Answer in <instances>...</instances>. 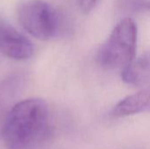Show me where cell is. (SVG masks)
<instances>
[{
  "instance_id": "obj_1",
  "label": "cell",
  "mask_w": 150,
  "mask_h": 149,
  "mask_svg": "<svg viewBox=\"0 0 150 149\" xmlns=\"http://www.w3.org/2000/svg\"><path fill=\"white\" fill-rule=\"evenodd\" d=\"M48 109L45 101L29 98L16 103L9 113L3 130L8 149L32 148L46 133Z\"/></svg>"
},
{
  "instance_id": "obj_2",
  "label": "cell",
  "mask_w": 150,
  "mask_h": 149,
  "mask_svg": "<svg viewBox=\"0 0 150 149\" xmlns=\"http://www.w3.org/2000/svg\"><path fill=\"white\" fill-rule=\"evenodd\" d=\"M137 37L135 22L130 18L121 19L100 47L97 54L98 62L106 69H120L122 72L134 61Z\"/></svg>"
},
{
  "instance_id": "obj_3",
  "label": "cell",
  "mask_w": 150,
  "mask_h": 149,
  "mask_svg": "<svg viewBox=\"0 0 150 149\" xmlns=\"http://www.w3.org/2000/svg\"><path fill=\"white\" fill-rule=\"evenodd\" d=\"M17 13L23 28L38 40H48L59 32V16L44 0H25L18 5Z\"/></svg>"
},
{
  "instance_id": "obj_4",
  "label": "cell",
  "mask_w": 150,
  "mask_h": 149,
  "mask_svg": "<svg viewBox=\"0 0 150 149\" xmlns=\"http://www.w3.org/2000/svg\"><path fill=\"white\" fill-rule=\"evenodd\" d=\"M0 52L14 60H25L33 54L34 47L25 36L0 19Z\"/></svg>"
},
{
  "instance_id": "obj_5",
  "label": "cell",
  "mask_w": 150,
  "mask_h": 149,
  "mask_svg": "<svg viewBox=\"0 0 150 149\" xmlns=\"http://www.w3.org/2000/svg\"><path fill=\"white\" fill-rule=\"evenodd\" d=\"M142 112H150V89L129 95L120 100L112 109L114 118H123Z\"/></svg>"
},
{
  "instance_id": "obj_6",
  "label": "cell",
  "mask_w": 150,
  "mask_h": 149,
  "mask_svg": "<svg viewBox=\"0 0 150 149\" xmlns=\"http://www.w3.org/2000/svg\"><path fill=\"white\" fill-rule=\"evenodd\" d=\"M22 78L18 76H11L0 83V135L12 107L18 91L21 90Z\"/></svg>"
},
{
  "instance_id": "obj_7",
  "label": "cell",
  "mask_w": 150,
  "mask_h": 149,
  "mask_svg": "<svg viewBox=\"0 0 150 149\" xmlns=\"http://www.w3.org/2000/svg\"><path fill=\"white\" fill-rule=\"evenodd\" d=\"M99 0H79V6L83 13H89Z\"/></svg>"
},
{
  "instance_id": "obj_8",
  "label": "cell",
  "mask_w": 150,
  "mask_h": 149,
  "mask_svg": "<svg viewBox=\"0 0 150 149\" xmlns=\"http://www.w3.org/2000/svg\"><path fill=\"white\" fill-rule=\"evenodd\" d=\"M119 4L122 8L130 9L134 11H138V7L142 0H118Z\"/></svg>"
},
{
  "instance_id": "obj_9",
  "label": "cell",
  "mask_w": 150,
  "mask_h": 149,
  "mask_svg": "<svg viewBox=\"0 0 150 149\" xmlns=\"http://www.w3.org/2000/svg\"><path fill=\"white\" fill-rule=\"evenodd\" d=\"M147 11L150 12V0H142L139 7H138V11Z\"/></svg>"
},
{
  "instance_id": "obj_10",
  "label": "cell",
  "mask_w": 150,
  "mask_h": 149,
  "mask_svg": "<svg viewBox=\"0 0 150 149\" xmlns=\"http://www.w3.org/2000/svg\"><path fill=\"white\" fill-rule=\"evenodd\" d=\"M28 149H32V148H28Z\"/></svg>"
}]
</instances>
